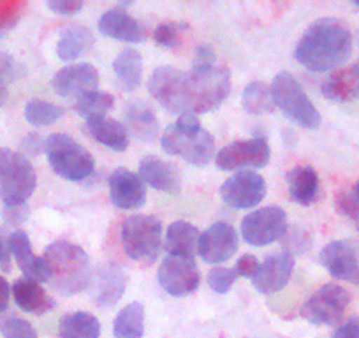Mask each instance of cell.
<instances>
[{"mask_svg":"<svg viewBox=\"0 0 359 338\" xmlns=\"http://www.w3.org/2000/svg\"><path fill=\"white\" fill-rule=\"evenodd\" d=\"M352 53V32L338 18H320L306 29L298 41L294 57L312 72L340 67Z\"/></svg>","mask_w":359,"mask_h":338,"instance_id":"cell-1","label":"cell"},{"mask_svg":"<svg viewBox=\"0 0 359 338\" xmlns=\"http://www.w3.org/2000/svg\"><path fill=\"white\" fill-rule=\"evenodd\" d=\"M189 113L201 115L219 108L231 94V74L226 65L217 64V53L210 44L196 50L191 72H187Z\"/></svg>","mask_w":359,"mask_h":338,"instance_id":"cell-2","label":"cell"},{"mask_svg":"<svg viewBox=\"0 0 359 338\" xmlns=\"http://www.w3.org/2000/svg\"><path fill=\"white\" fill-rule=\"evenodd\" d=\"M44 264L50 271V282L64 296L78 295L92 284L94 271L86 252L71 241H55L44 250Z\"/></svg>","mask_w":359,"mask_h":338,"instance_id":"cell-3","label":"cell"},{"mask_svg":"<svg viewBox=\"0 0 359 338\" xmlns=\"http://www.w3.org/2000/svg\"><path fill=\"white\" fill-rule=\"evenodd\" d=\"M44 151L53 173L64 180L83 182L94 173V155L67 134L57 133L48 136Z\"/></svg>","mask_w":359,"mask_h":338,"instance_id":"cell-4","label":"cell"},{"mask_svg":"<svg viewBox=\"0 0 359 338\" xmlns=\"http://www.w3.org/2000/svg\"><path fill=\"white\" fill-rule=\"evenodd\" d=\"M37 185L32 162L22 151L0 148V199L6 206L27 203Z\"/></svg>","mask_w":359,"mask_h":338,"instance_id":"cell-5","label":"cell"},{"mask_svg":"<svg viewBox=\"0 0 359 338\" xmlns=\"http://www.w3.org/2000/svg\"><path fill=\"white\" fill-rule=\"evenodd\" d=\"M122 247L127 256L143 266L155 263L162 245V222L154 215H130L123 220Z\"/></svg>","mask_w":359,"mask_h":338,"instance_id":"cell-6","label":"cell"},{"mask_svg":"<svg viewBox=\"0 0 359 338\" xmlns=\"http://www.w3.org/2000/svg\"><path fill=\"white\" fill-rule=\"evenodd\" d=\"M275 108L305 129H317L320 126V113L310 101L298 79L289 72H278L271 83Z\"/></svg>","mask_w":359,"mask_h":338,"instance_id":"cell-7","label":"cell"},{"mask_svg":"<svg viewBox=\"0 0 359 338\" xmlns=\"http://www.w3.org/2000/svg\"><path fill=\"white\" fill-rule=\"evenodd\" d=\"M148 92L168 111L189 113L187 72L172 65L157 67L148 79Z\"/></svg>","mask_w":359,"mask_h":338,"instance_id":"cell-8","label":"cell"},{"mask_svg":"<svg viewBox=\"0 0 359 338\" xmlns=\"http://www.w3.org/2000/svg\"><path fill=\"white\" fill-rule=\"evenodd\" d=\"M161 147L168 155H178L189 164L203 168L215 155V137L205 129L196 134H182L175 126H169L161 136Z\"/></svg>","mask_w":359,"mask_h":338,"instance_id":"cell-9","label":"cell"},{"mask_svg":"<svg viewBox=\"0 0 359 338\" xmlns=\"http://www.w3.org/2000/svg\"><path fill=\"white\" fill-rule=\"evenodd\" d=\"M348 303L351 295L347 289L337 284H326L303 303L299 316L313 326H334L341 320Z\"/></svg>","mask_w":359,"mask_h":338,"instance_id":"cell-10","label":"cell"},{"mask_svg":"<svg viewBox=\"0 0 359 338\" xmlns=\"http://www.w3.org/2000/svg\"><path fill=\"white\" fill-rule=\"evenodd\" d=\"M287 229V213L273 205L250 212L241 220V236L254 247H266L282 240Z\"/></svg>","mask_w":359,"mask_h":338,"instance_id":"cell-11","label":"cell"},{"mask_svg":"<svg viewBox=\"0 0 359 338\" xmlns=\"http://www.w3.org/2000/svg\"><path fill=\"white\" fill-rule=\"evenodd\" d=\"M271 158V148L264 136L252 137V140L234 141L224 147L215 155L217 168L222 171H236V169H259L268 165Z\"/></svg>","mask_w":359,"mask_h":338,"instance_id":"cell-12","label":"cell"},{"mask_svg":"<svg viewBox=\"0 0 359 338\" xmlns=\"http://www.w3.org/2000/svg\"><path fill=\"white\" fill-rule=\"evenodd\" d=\"M158 284L169 296H187L198 291L201 275L194 257L168 256L158 268Z\"/></svg>","mask_w":359,"mask_h":338,"instance_id":"cell-13","label":"cell"},{"mask_svg":"<svg viewBox=\"0 0 359 338\" xmlns=\"http://www.w3.org/2000/svg\"><path fill=\"white\" fill-rule=\"evenodd\" d=\"M220 198L238 210H250L266 198V182L255 171H236L220 187Z\"/></svg>","mask_w":359,"mask_h":338,"instance_id":"cell-14","label":"cell"},{"mask_svg":"<svg viewBox=\"0 0 359 338\" xmlns=\"http://www.w3.org/2000/svg\"><path fill=\"white\" fill-rule=\"evenodd\" d=\"M320 263L337 280L359 285V248L352 240H334L320 250Z\"/></svg>","mask_w":359,"mask_h":338,"instance_id":"cell-15","label":"cell"},{"mask_svg":"<svg viewBox=\"0 0 359 338\" xmlns=\"http://www.w3.org/2000/svg\"><path fill=\"white\" fill-rule=\"evenodd\" d=\"M238 233L231 224L217 222L199 238L198 254L205 263H226L238 250Z\"/></svg>","mask_w":359,"mask_h":338,"instance_id":"cell-16","label":"cell"},{"mask_svg":"<svg viewBox=\"0 0 359 338\" xmlns=\"http://www.w3.org/2000/svg\"><path fill=\"white\" fill-rule=\"evenodd\" d=\"M109 198L116 208L137 210L147 203V185L137 173L118 168L109 177Z\"/></svg>","mask_w":359,"mask_h":338,"instance_id":"cell-17","label":"cell"},{"mask_svg":"<svg viewBox=\"0 0 359 338\" xmlns=\"http://www.w3.org/2000/svg\"><path fill=\"white\" fill-rule=\"evenodd\" d=\"M292 271H294V256L287 250L278 252V254L269 256L259 266V271L252 278V282L261 295H273L287 285L292 277Z\"/></svg>","mask_w":359,"mask_h":338,"instance_id":"cell-18","label":"cell"},{"mask_svg":"<svg viewBox=\"0 0 359 338\" xmlns=\"http://www.w3.org/2000/svg\"><path fill=\"white\" fill-rule=\"evenodd\" d=\"M99 71L92 64H72L62 67L51 79V88L62 97L81 95L85 92L97 90Z\"/></svg>","mask_w":359,"mask_h":338,"instance_id":"cell-19","label":"cell"},{"mask_svg":"<svg viewBox=\"0 0 359 338\" xmlns=\"http://www.w3.org/2000/svg\"><path fill=\"white\" fill-rule=\"evenodd\" d=\"M140 178L144 185L155 191L180 194L182 191V177L175 164L162 161L157 155H147L140 162Z\"/></svg>","mask_w":359,"mask_h":338,"instance_id":"cell-20","label":"cell"},{"mask_svg":"<svg viewBox=\"0 0 359 338\" xmlns=\"http://www.w3.org/2000/svg\"><path fill=\"white\" fill-rule=\"evenodd\" d=\"M94 303L99 309H111L122 299L127 289V275L122 268L104 264L92 277Z\"/></svg>","mask_w":359,"mask_h":338,"instance_id":"cell-21","label":"cell"},{"mask_svg":"<svg viewBox=\"0 0 359 338\" xmlns=\"http://www.w3.org/2000/svg\"><path fill=\"white\" fill-rule=\"evenodd\" d=\"M8 243L9 250H11V256L16 259V263H18L20 270L23 271L25 278L36 280L39 284L50 282V271H48L46 264H44V259L34 254L32 243H30V238L25 231H15L9 236Z\"/></svg>","mask_w":359,"mask_h":338,"instance_id":"cell-22","label":"cell"},{"mask_svg":"<svg viewBox=\"0 0 359 338\" xmlns=\"http://www.w3.org/2000/svg\"><path fill=\"white\" fill-rule=\"evenodd\" d=\"M99 32L122 43H141L144 39V29L126 9L113 8L101 16L97 25Z\"/></svg>","mask_w":359,"mask_h":338,"instance_id":"cell-23","label":"cell"},{"mask_svg":"<svg viewBox=\"0 0 359 338\" xmlns=\"http://www.w3.org/2000/svg\"><path fill=\"white\" fill-rule=\"evenodd\" d=\"M123 115H126L127 130H130L143 143H151L161 134V122L151 106L144 101L137 99V101L127 102Z\"/></svg>","mask_w":359,"mask_h":338,"instance_id":"cell-24","label":"cell"},{"mask_svg":"<svg viewBox=\"0 0 359 338\" xmlns=\"http://www.w3.org/2000/svg\"><path fill=\"white\" fill-rule=\"evenodd\" d=\"M323 95L333 102H351L359 97V60L351 67L338 69L327 76L320 88Z\"/></svg>","mask_w":359,"mask_h":338,"instance_id":"cell-25","label":"cell"},{"mask_svg":"<svg viewBox=\"0 0 359 338\" xmlns=\"http://www.w3.org/2000/svg\"><path fill=\"white\" fill-rule=\"evenodd\" d=\"M13 296L20 309L34 316H43L55 306V299L44 291L43 285L25 277L13 284Z\"/></svg>","mask_w":359,"mask_h":338,"instance_id":"cell-26","label":"cell"},{"mask_svg":"<svg viewBox=\"0 0 359 338\" xmlns=\"http://www.w3.org/2000/svg\"><path fill=\"white\" fill-rule=\"evenodd\" d=\"M199 238L201 234H199L198 227L185 220H176L165 231L164 250L168 252V256L194 257V254L198 252Z\"/></svg>","mask_w":359,"mask_h":338,"instance_id":"cell-27","label":"cell"},{"mask_svg":"<svg viewBox=\"0 0 359 338\" xmlns=\"http://www.w3.org/2000/svg\"><path fill=\"white\" fill-rule=\"evenodd\" d=\"M289 196L294 203L302 206H310L317 201L319 196V175L310 165H296L287 173Z\"/></svg>","mask_w":359,"mask_h":338,"instance_id":"cell-28","label":"cell"},{"mask_svg":"<svg viewBox=\"0 0 359 338\" xmlns=\"http://www.w3.org/2000/svg\"><path fill=\"white\" fill-rule=\"evenodd\" d=\"M86 130L95 141L115 151H126L129 148V130L115 119H94L86 122Z\"/></svg>","mask_w":359,"mask_h":338,"instance_id":"cell-29","label":"cell"},{"mask_svg":"<svg viewBox=\"0 0 359 338\" xmlns=\"http://www.w3.org/2000/svg\"><path fill=\"white\" fill-rule=\"evenodd\" d=\"M94 44V34L83 25L67 27L60 32L57 43V55L60 60L71 62L81 57Z\"/></svg>","mask_w":359,"mask_h":338,"instance_id":"cell-30","label":"cell"},{"mask_svg":"<svg viewBox=\"0 0 359 338\" xmlns=\"http://www.w3.org/2000/svg\"><path fill=\"white\" fill-rule=\"evenodd\" d=\"M113 71H115L116 81L123 90H136L143 78V58H141L140 51L133 50V48H126L120 51L118 57L113 62Z\"/></svg>","mask_w":359,"mask_h":338,"instance_id":"cell-31","label":"cell"},{"mask_svg":"<svg viewBox=\"0 0 359 338\" xmlns=\"http://www.w3.org/2000/svg\"><path fill=\"white\" fill-rule=\"evenodd\" d=\"M60 338H101V323L90 312L65 313L58 324Z\"/></svg>","mask_w":359,"mask_h":338,"instance_id":"cell-32","label":"cell"},{"mask_svg":"<svg viewBox=\"0 0 359 338\" xmlns=\"http://www.w3.org/2000/svg\"><path fill=\"white\" fill-rule=\"evenodd\" d=\"M115 338H143L144 334V305L133 302L123 306L113 323Z\"/></svg>","mask_w":359,"mask_h":338,"instance_id":"cell-33","label":"cell"},{"mask_svg":"<svg viewBox=\"0 0 359 338\" xmlns=\"http://www.w3.org/2000/svg\"><path fill=\"white\" fill-rule=\"evenodd\" d=\"M113 106H115V97L111 94L101 90H90L79 95L78 101L74 102V111L88 122V120L106 116V113L113 109Z\"/></svg>","mask_w":359,"mask_h":338,"instance_id":"cell-34","label":"cell"},{"mask_svg":"<svg viewBox=\"0 0 359 338\" xmlns=\"http://www.w3.org/2000/svg\"><path fill=\"white\" fill-rule=\"evenodd\" d=\"M241 104L248 115H262V113H273L275 102L271 87L262 81H252L245 87L241 94Z\"/></svg>","mask_w":359,"mask_h":338,"instance_id":"cell-35","label":"cell"},{"mask_svg":"<svg viewBox=\"0 0 359 338\" xmlns=\"http://www.w3.org/2000/svg\"><path fill=\"white\" fill-rule=\"evenodd\" d=\"M25 120L34 127H48L57 123L65 115V109L43 99H30L25 104Z\"/></svg>","mask_w":359,"mask_h":338,"instance_id":"cell-36","label":"cell"},{"mask_svg":"<svg viewBox=\"0 0 359 338\" xmlns=\"http://www.w3.org/2000/svg\"><path fill=\"white\" fill-rule=\"evenodd\" d=\"M23 0H0V36L11 30L25 13Z\"/></svg>","mask_w":359,"mask_h":338,"instance_id":"cell-37","label":"cell"},{"mask_svg":"<svg viewBox=\"0 0 359 338\" xmlns=\"http://www.w3.org/2000/svg\"><path fill=\"white\" fill-rule=\"evenodd\" d=\"M185 25H180L176 22H162L154 30V41L161 48H176L182 41V32Z\"/></svg>","mask_w":359,"mask_h":338,"instance_id":"cell-38","label":"cell"},{"mask_svg":"<svg viewBox=\"0 0 359 338\" xmlns=\"http://www.w3.org/2000/svg\"><path fill=\"white\" fill-rule=\"evenodd\" d=\"M238 275L234 268L215 266L208 273V285L217 292V295H227L233 289L234 282L238 280Z\"/></svg>","mask_w":359,"mask_h":338,"instance_id":"cell-39","label":"cell"},{"mask_svg":"<svg viewBox=\"0 0 359 338\" xmlns=\"http://www.w3.org/2000/svg\"><path fill=\"white\" fill-rule=\"evenodd\" d=\"M2 334H4V338H39L36 327L29 320L16 316L8 317L2 323Z\"/></svg>","mask_w":359,"mask_h":338,"instance_id":"cell-40","label":"cell"},{"mask_svg":"<svg viewBox=\"0 0 359 338\" xmlns=\"http://www.w3.org/2000/svg\"><path fill=\"white\" fill-rule=\"evenodd\" d=\"M334 208L340 215L347 217L358 226L359 224V203L355 201L351 191H340L334 196Z\"/></svg>","mask_w":359,"mask_h":338,"instance_id":"cell-41","label":"cell"},{"mask_svg":"<svg viewBox=\"0 0 359 338\" xmlns=\"http://www.w3.org/2000/svg\"><path fill=\"white\" fill-rule=\"evenodd\" d=\"M284 238H287L285 245H287L289 248L287 252H291V254H294V252H299V254H302V252L309 250V248L312 247V238H310V234L303 229H287Z\"/></svg>","mask_w":359,"mask_h":338,"instance_id":"cell-42","label":"cell"},{"mask_svg":"<svg viewBox=\"0 0 359 338\" xmlns=\"http://www.w3.org/2000/svg\"><path fill=\"white\" fill-rule=\"evenodd\" d=\"M20 71H22V67L11 55L0 53V83H4L9 87V83H13L20 76Z\"/></svg>","mask_w":359,"mask_h":338,"instance_id":"cell-43","label":"cell"},{"mask_svg":"<svg viewBox=\"0 0 359 338\" xmlns=\"http://www.w3.org/2000/svg\"><path fill=\"white\" fill-rule=\"evenodd\" d=\"M259 266H261V263L257 261V257L252 256V254H243V256L236 261L234 271H236L238 277L254 278L255 273L259 271Z\"/></svg>","mask_w":359,"mask_h":338,"instance_id":"cell-44","label":"cell"},{"mask_svg":"<svg viewBox=\"0 0 359 338\" xmlns=\"http://www.w3.org/2000/svg\"><path fill=\"white\" fill-rule=\"evenodd\" d=\"M46 6L51 9V11L62 16L76 15V13L83 9L81 0H48Z\"/></svg>","mask_w":359,"mask_h":338,"instance_id":"cell-45","label":"cell"},{"mask_svg":"<svg viewBox=\"0 0 359 338\" xmlns=\"http://www.w3.org/2000/svg\"><path fill=\"white\" fill-rule=\"evenodd\" d=\"M2 215H4L8 226H22L27 220V217H29V206H27V203L16 206H6Z\"/></svg>","mask_w":359,"mask_h":338,"instance_id":"cell-46","label":"cell"},{"mask_svg":"<svg viewBox=\"0 0 359 338\" xmlns=\"http://www.w3.org/2000/svg\"><path fill=\"white\" fill-rule=\"evenodd\" d=\"M331 338H359V317L354 316L340 324Z\"/></svg>","mask_w":359,"mask_h":338,"instance_id":"cell-47","label":"cell"},{"mask_svg":"<svg viewBox=\"0 0 359 338\" xmlns=\"http://www.w3.org/2000/svg\"><path fill=\"white\" fill-rule=\"evenodd\" d=\"M44 143L46 141H43V137L39 136V134L32 133L29 134V136L23 140L22 147H23V155H39L41 150H44Z\"/></svg>","mask_w":359,"mask_h":338,"instance_id":"cell-48","label":"cell"},{"mask_svg":"<svg viewBox=\"0 0 359 338\" xmlns=\"http://www.w3.org/2000/svg\"><path fill=\"white\" fill-rule=\"evenodd\" d=\"M0 266L2 270H11V250H9V243L0 236Z\"/></svg>","mask_w":359,"mask_h":338,"instance_id":"cell-49","label":"cell"},{"mask_svg":"<svg viewBox=\"0 0 359 338\" xmlns=\"http://www.w3.org/2000/svg\"><path fill=\"white\" fill-rule=\"evenodd\" d=\"M9 298H11V285L4 277H0V313L8 310Z\"/></svg>","mask_w":359,"mask_h":338,"instance_id":"cell-50","label":"cell"},{"mask_svg":"<svg viewBox=\"0 0 359 338\" xmlns=\"http://www.w3.org/2000/svg\"><path fill=\"white\" fill-rule=\"evenodd\" d=\"M6 101H8V85L0 83V106L6 104Z\"/></svg>","mask_w":359,"mask_h":338,"instance_id":"cell-51","label":"cell"},{"mask_svg":"<svg viewBox=\"0 0 359 338\" xmlns=\"http://www.w3.org/2000/svg\"><path fill=\"white\" fill-rule=\"evenodd\" d=\"M351 192H352V196H354V199H355V201L359 203V180L355 182V185H354V187L351 189Z\"/></svg>","mask_w":359,"mask_h":338,"instance_id":"cell-52","label":"cell"},{"mask_svg":"<svg viewBox=\"0 0 359 338\" xmlns=\"http://www.w3.org/2000/svg\"><path fill=\"white\" fill-rule=\"evenodd\" d=\"M354 4H355V6H358V8H359V0H355V2H354Z\"/></svg>","mask_w":359,"mask_h":338,"instance_id":"cell-53","label":"cell"}]
</instances>
